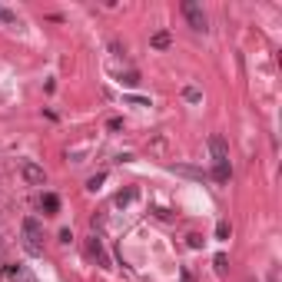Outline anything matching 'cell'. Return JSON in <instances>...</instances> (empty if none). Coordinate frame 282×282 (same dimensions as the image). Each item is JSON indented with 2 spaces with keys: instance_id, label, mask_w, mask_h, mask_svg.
I'll return each instance as SVG.
<instances>
[{
  "instance_id": "1",
  "label": "cell",
  "mask_w": 282,
  "mask_h": 282,
  "mask_svg": "<svg viewBox=\"0 0 282 282\" xmlns=\"http://www.w3.org/2000/svg\"><path fill=\"white\" fill-rule=\"evenodd\" d=\"M209 153H212V179L216 183H229L232 166H229V150H226L223 136H209Z\"/></svg>"
},
{
  "instance_id": "2",
  "label": "cell",
  "mask_w": 282,
  "mask_h": 282,
  "mask_svg": "<svg viewBox=\"0 0 282 282\" xmlns=\"http://www.w3.org/2000/svg\"><path fill=\"white\" fill-rule=\"evenodd\" d=\"M23 249H27L30 256H40V252H43V229H40V223L34 216L23 219Z\"/></svg>"
},
{
  "instance_id": "3",
  "label": "cell",
  "mask_w": 282,
  "mask_h": 282,
  "mask_svg": "<svg viewBox=\"0 0 282 282\" xmlns=\"http://www.w3.org/2000/svg\"><path fill=\"white\" fill-rule=\"evenodd\" d=\"M183 17L189 20V27H193V30H206V14H203V7H199V3L183 0Z\"/></svg>"
},
{
  "instance_id": "4",
  "label": "cell",
  "mask_w": 282,
  "mask_h": 282,
  "mask_svg": "<svg viewBox=\"0 0 282 282\" xmlns=\"http://www.w3.org/2000/svg\"><path fill=\"white\" fill-rule=\"evenodd\" d=\"M20 173H23V179H27L30 186H43V183H47V173H43V166H37L34 159H23V163H20Z\"/></svg>"
},
{
  "instance_id": "5",
  "label": "cell",
  "mask_w": 282,
  "mask_h": 282,
  "mask_svg": "<svg viewBox=\"0 0 282 282\" xmlns=\"http://www.w3.org/2000/svg\"><path fill=\"white\" fill-rule=\"evenodd\" d=\"M173 173H179V176H189V179H209V173L196 166H183V163H173Z\"/></svg>"
},
{
  "instance_id": "6",
  "label": "cell",
  "mask_w": 282,
  "mask_h": 282,
  "mask_svg": "<svg viewBox=\"0 0 282 282\" xmlns=\"http://www.w3.org/2000/svg\"><path fill=\"white\" fill-rule=\"evenodd\" d=\"M87 249H90V256H93L100 265H110V259H106V252H103V246H100V239H96V236L87 243Z\"/></svg>"
},
{
  "instance_id": "7",
  "label": "cell",
  "mask_w": 282,
  "mask_h": 282,
  "mask_svg": "<svg viewBox=\"0 0 282 282\" xmlns=\"http://www.w3.org/2000/svg\"><path fill=\"white\" fill-rule=\"evenodd\" d=\"M40 206L47 209V212H56V209H60V199H56L53 193H43V203H40Z\"/></svg>"
},
{
  "instance_id": "8",
  "label": "cell",
  "mask_w": 282,
  "mask_h": 282,
  "mask_svg": "<svg viewBox=\"0 0 282 282\" xmlns=\"http://www.w3.org/2000/svg\"><path fill=\"white\" fill-rule=\"evenodd\" d=\"M153 47H156V50H166V47H169V34H166V30H159V34L153 37Z\"/></svg>"
},
{
  "instance_id": "9",
  "label": "cell",
  "mask_w": 282,
  "mask_h": 282,
  "mask_svg": "<svg viewBox=\"0 0 282 282\" xmlns=\"http://www.w3.org/2000/svg\"><path fill=\"white\" fill-rule=\"evenodd\" d=\"M183 96H186L189 103H199V100H203V93H199L196 87H186V90H183Z\"/></svg>"
},
{
  "instance_id": "10",
  "label": "cell",
  "mask_w": 282,
  "mask_h": 282,
  "mask_svg": "<svg viewBox=\"0 0 282 282\" xmlns=\"http://www.w3.org/2000/svg\"><path fill=\"white\" fill-rule=\"evenodd\" d=\"M216 236H219V239H229V223H219V226H216Z\"/></svg>"
},
{
  "instance_id": "11",
  "label": "cell",
  "mask_w": 282,
  "mask_h": 282,
  "mask_svg": "<svg viewBox=\"0 0 282 282\" xmlns=\"http://www.w3.org/2000/svg\"><path fill=\"white\" fill-rule=\"evenodd\" d=\"M0 20H3V23H17V17H14L10 10H3V7H0Z\"/></svg>"
}]
</instances>
